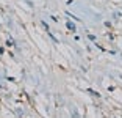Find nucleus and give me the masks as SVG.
<instances>
[{"label": "nucleus", "mask_w": 122, "mask_h": 118, "mask_svg": "<svg viewBox=\"0 0 122 118\" xmlns=\"http://www.w3.org/2000/svg\"><path fill=\"white\" fill-rule=\"evenodd\" d=\"M67 29H69V30H72V32H74V30H75V25L72 24V22H67Z\"/></svg>", "instance_id": "f257e3e1"}]
</instances>
